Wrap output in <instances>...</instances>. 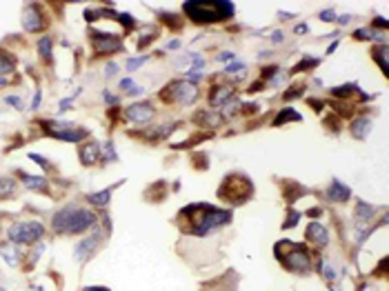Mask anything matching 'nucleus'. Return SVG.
I'll return each instance as SVG.
<instances>
[{
  "label": "nucleus",
  "instance_id": "obj_37",
  "mask_svg": "<svg viewBox=\"0 0 389 291\" xmlns=\"http://www.w3.org/2000/svg\"><path fill=\"white\" fill-rule=\"evenodd\" d=\"M240 69H245V63H240V60H236V63H229L225 67V73H236Z\"/></svg>",
  "mask_w": 389,
  "mask_h": 291
},
{
  "label": "nucleus",
  "instance_id": "obj_45",
  "mask_svg": "<svg viewBox=\"0 0 389 291\" xmlns=\"http://www.w3.org/2000/svg\"><path fill=\"white\" fill-rule=\"evenodd\" d=\"M5 100H7V103H9V105L18 107V109H20V107H23V100H20V96H18V98H16V96H7Z\"/></svg>",
  "mask_w": 389,
  "mask_h": 291
},
{
  "label": "nucleus",
  "instance_id": "obj_54",
  "mask_svg": "<svg viewBox=\"0 0 389 291\" xmlns=\"http://www.w3.org/2000/svg\"><path fill=\"white\" fill-rule=\"evenodd\" d=\"M7 83H9V80H5V78H0V87H5Z\"/></svg>",
  "mask_w": 389,
  "mask_h": 291
},
{
  "label": "nucleus",
  "instance_id": "obj_48",
  "mask_svg": "<svg viewBox=\"0 0 389 291\" xmlns=\"http://www.w3.org/2000/svg\"><path fill=\"white\" fill-rule=\"evenodd\" d=\"M38 105H40V91H36V96L31 100V109H38Z\"/></svg>",
  "mask_w": 389,
  "mask_h": 291
},
{
  "label": "nucleus",
  "instance_id": "obj_4",
  "mask_svg": "<svg viewBox=\"0 0 389 291\" xmlns=\"http://www.w3.org/2000/svg\"><path fill=\"white\" fill-rule=\"evenodd\" d=\"M274 256H276L280 265L291 274H309V269H312V254H309V249L305 245H300V242L280 240V242H276V247H274Z\"/></svg>",
  "mask_w": 389,
  "mask_h": 291
},
{
  "label": "nucleus",
  "instance_id": "obj_23",
  "mask_svg": "<svg viewBox=\"0 0 389 291\" xmlns=\"http://www.w3.org/2000/svg\"><path fill=\"white\" fill-rule=\"evenodd\" d=\"M372 56H374V60L378 63L380 71H383L385 76H389V65H387V43H385V45H378L376 49L372 51Z\"/></svg>",
  "mask_w": 389,
  "mask_h": 291
},
{
  "label": "nucleus",
  "instance_id": "obj_51",
  "mask_svg": "<svg viewBox=\"0 0 389 291\" xmlns=\"http://www.w3.org/2000/svg\"><path fill=\"white\" fill-rule=\"evenodd\" d=\"M138 93H143V87H133L131 91H127V96H138Z\"/></svg>",
  "mask_w": 389,
  "mask_h": 291
},
{
  "label": "nucleus",
  "instance_id": "obj_42",
  "mask_svg": "<svg viewBox=\"0 0 389 291\" xmlns=\"http://www.w3.org/2000/svg\"><path fill=\"white\" fill-rule=\"evenodd\" d=\"M116 71H118V65H116V63H109V65H107V69H105V73H107V78L116 76Z\"/></svg>",
  "mask_w": 389,
  "mask_h": 291
},
{
  "label": "nucleus",
  "instance_id": "obj_14",
  "mask_svg": "<svg viewBox=\"0 0 389 291\" xmlns=\"http://www.w3.org/2000/svg\"><path fill=\"white\" fill-rule=\"evenodd\" d=\"M231 98H234V89L229 85H216V87H211V91H209V105L211 107H223V105L229 103Z\"/></svg>",
  "mask_w": 389,
  "mask_h": 291
},
{
  "label": "nucleus",
  "instance_id": "obj_13",
  "mask_svg": "<svg viewBox=\"0 0 389 291\" xmlns=\"http://www.w3.org/2000/svg\"><path fill=\"white\" fill-rule=\"evenodd\" d=\"M305 236H307V240L318 247H325L327 242H329V234H327V229L320 225V222H309L305 229Z\"/></svg>",
  "mask_w": 389,
  "mask_h": 291
},
{
  "label": "nucleus",
  "instance_id": "obj_25",
  "mask_svg": "<svg viewBox=\"0 0 389 291\" xmlns=\"http://www.w3.org/2000/svg\"><path fill=\"white\" fill-rule=\"evenodd\" d=\"M13 69H16V56H11L9 51L0 49V76L11 73Z\"/></svg>",
  "mask_w": 389,
  "mask_h": 291
},
{
  "label": "nucleus",
  "instance_id": "obj_38",
  "mask_svg": "<svg viewBox=\"0 0 389 291\" xmlns=\"http://www.w3.org/2000/svg\"><path fill=\"white\" fill-rule=\"evenodd\" d=\"M29 158H31L33 162H38V165H43V169H51V165H49V160H45L43 156H38V153H29Z\"/></svg>",
  "mask_w": 389,
  "mask_h": 291
},
{
  "label": "nucleus",
  "instance_id": "obj_49",
  "mask_svg": "<svg viewBox=\"0 0 389 291\" xmlns=\"http://www.w3.org/2000/svg\"><path fill=\"white\" fill-rule=\"evenodd\" d=\"M165 49H180V40H171V43H167Z\"/></svg>",
  "mask_w": 389,
  "mask_h": 291
},
{
  "label": "nucleus",
  "instance_id": "obj_30",
  "mask_svg": "<svg viewBox=\"0 0 389 291\" xmlns=\"http://www.w3.org/2000/svg\"><path fill=\"white\" fill-rule=\"evenodd\" d=\"M303 91H305V85L303 83H296V85L289 87V89L283 93V100H294V98H298Z\"/></svg>",
  "mask_w": 389,
  "mask_h": 291
},
{
  "label": "nucleus",
  "instance_id": "obj_41",
  "mask_svg": "<svg viewBox=\"0 0 389 291\" xmlns=\"http://www.w3.org/2000/svg\"><path fill=\"white\" fill-rule=\"evenodd\" d=\"M307 103H309V105H312V107H314V109H316L318 113L323 111V107H325V103H323V100H314V98H309V100H307Z\"/></svg>",
  "mask_w": 389,
  "mask_h": 291
},
{
  "label": "nucleus",
  "instance_id": "obj_9",
  "mask_svg": "<svg viewBox=\"0 0 389 291\" xmlns=\"http://www.w3.org/2000/svg\"><path fill=\"white\" fill-rule=\"evenodd\" d=\"M91 47H93V51H96L98 56L123 51V43H120L118 36H113V33H105V31H96V29H91Z\"/></svg>",
  "mask_w": 389,
  "mask_h": 291
},
{
  "label": "nucleus",
  "instance_id": "obj_17",
  "mask_svg": "<svg viewBox=\"0 0 389 291\" xmlns=\"http://www.w3.org/2000/svg\"><path fill=\"white\" fill-rule=\"evenodd\" d=\"M193 123L205 125V127H209V129H216V127L223 125V118H220L218 113H211V111H198L196 116H193Z\"/></svg>",
  "mask_w": 389,
  "mask_h": 291
},
{
  "label": "nucleus",
  "instance_id": "obj_22",
  "mask_svg": "<svg viewBox=\"0 0 389 291\" xmlns=\"http://www.w3.org/2000/svg\"><path fill=\"white\" fill-rule=\"evenodd\" d=\"M334 98H340V100H345V98H352L354 93H358V85L356 83H347V85H340V87H334V89L329 91Z\"/></svg>",
  "mask_w": 389,
  "mask_h": 291
},
{
  "label": "nucleus",
  "instance_id": "obj_8",
  "mask_svg": "<svg viewBox=\"0 0 389 291\" xmlns=\"http://www.w3.org/2000/svg\"><path fill=\"white\" fill-rule=\"evenodd\" d=\"M43 127L49 136L65 140V143H80L89 136L87 129H71V123H43Z\"/></svg>",
  "mask_w": 389,
  "mask_h": 291
},
{
  "label": "nucleus",
  "instance_id": "obj_36",
  "mask_svg": "<svg viewBox=\"0 0 389 291\" xmlns=\"http://www.w3.org/2000/svg\"><path fill=\"white\" fill-rule=\"evenodd\" d=\"M318 18L325 20V23H332V20H336L338 16H336V11H334V9H325V11L318 13Z\"/></svg>",
  "mask_w": 389,
  "mask_h": 291
},
{
  "label": "nucleus",
  "instance_id": "obj_18",
  "mask_svg": "<svg viewBox=\"0 0 389 291\" xmlns=\"http://www.w3.org/2000/svg\"><path fill=\"white\" fill-rule=\"evenodd\" d=\"M372 131V120L369 118H356L352 123V136L358 138V140H365L367 136H369Z\"/></svg>",
  "mask_w": 389,
  "mask_h": 291
},
{
  "label": "nucleus",
  "instance_id": "obj_12",
  "mask_svg": "<svg viewBox=\"0 0 389 291\" xmlns=\"http://www.w3.org/2000/svg\"><path fill=\"white\" fill-rule=\"evenodd\" d=\"M103 242V231L100 229H96L89 238H85V240H80L78 245H76V260H85L87 256H91L93 251H96V247Z\"/></svg>",
  "mask_w": 389,
  "mask_h": 291
},
{
  "label": "nucleus",
  "instance_id": "obj_28",
  "mask_svg": "<svg viewBox=\"0 0 389 291\" xmlns=\"http://www.w3.org/2000/svg\"><path fill=\"white\" fill-rule=\"evenodd\" d=\"M51 47H53L51 38H40L38 40V53L45 58V63H51Z\"/></svg>",
  "mask_w": 389,
  "mask_h": 291
},
{
  "label": "nucleus",
  "instance_id": "obj_32",
  "mask_svg": "<svg viewBox=\"0 0 389 291\" xmlns=\"http://www.w3.org/2000/svg\"><path fill=\"white\" fill-rule=\"evenodd\" d=\"M100 151H103V158H105V162H113V160H118L116 151H113V143H111V140L105 145V149H100Z\"/></svg>",
  "mask_w": 389,
  "mask_h": 291
},
{
  "label": "nucleus",
  "instance_id": "obj_24",
  "mask_svg": "<svg viewBox=\"0 0 389 291\" xmlns=\"http://www.w3.org/2000/svg\"><path fill=\"white\" fill-rule=\"evenodd\" d=\"M374 214H376V207L367 205L365 200H356V218H358L360 222L372 220V218H374Z\"/></svg>",
  "mask_w": 389,
  "mask_h": 291
},
{
  "label": "nucleus",
  "instance_id": "obj_53",
  "mask_svg": "<svg viewBox=\"0 0 389 291\" xmlns=\"http://www.w3.org/2000/svg\"><path fill=\"white\" fill-rule=\"evenodd\" d=\"M83 291H109V289H107V287H87Z\"/></svg>",
  "mask_w": 389,
  "mask_h": 291
},
{
  "label": "nucleus",
  "instance_id": "obj_50",
  "mask_svg": "<svg viewBox=\"0 0 389 291\" xmlns=\"http://www.w3.org/2000/svg\"><path fill=\"white\" fill-rule=\"evenodd\" d=\"M294 31H296V33H307V31H309V27L303 23V25H296V29H294Z\"/></svg>",
  "mask_w": 389,
  "mask_h": 291
},
{
  "label": "nucleus",
  "instance_id": "obj_46",
  "mask_svg": "<svg viewBox=\"0 0 389 291\" xmlns=\"http://www.w3.org/2000/svg\"><path fill=\"white\" fill-rule=\"evenodd\" d=\"M285 40V33L283 31H274L271 33V43H276V45H280Z\"/></svg>",
  "mask_w": 389,
  "mask_h": 291
},
{
  "label": "nucleus",
  "instance_id": "obj_3",
  "mask_svg": "<svg viewBox=\"0 0 389 291\" xmlns=\"http://www.w3.org/2000/svg\"><path fill=\"white\" fill-rule=\"evenodd\" d=\"M93 225H96V216H93V211L83 209V207H76V205L63 207L60 211L53 214V218H51L53 231L60 234V236L83 234V231H87V229H91Z\"/></svg>",
  "mask_w": 389,
  "mask_h": 291
},
{
  "label": "nucleus",
  "instance_id": "obj_5",
  "mask_svg": "<svg viewBox=\"0 0 389 291\" xmlns=\"http://www.w3.org/2000/svg\"><path fill=\"white\" fill-rule=\"evenodd\" d=\"M254 196V182L245 173H229L218 189V198L231 205H243Z\"/></svg>",
  "mask_w": 389,
  "mask_h": 291
},
{
  "label": "nucleus",
  "instance_id": "obj_39",
  "mask_svg": "<svg viewBox=\"0 0 389 291\" xmlns=\"http://www.w3.org/2000/svg\"><path fill=\"white\" fill-rule=\"evenodd\" d=\"M133 87H136V85H133L131 78H123V80H120V89H123V91H131Z\"/></svg>",
  "mask_w": 389,
  "mask_h": 291
},
{
  "label": "nucleus",
  "instance_id": "obj_34",
  "mask_svg": "<svg viewBox=\"0 0 389 291\" xmlns=\"http://www.w3.org/2000/svg\"><path fill=\"white\" fill-rule=\"evenodd\" d=\"M0 251L5 254L3 258L7 260V265H9V267H16V265H18V258H16V254H13V251H9V249H7V247H3V249H0Z\"/></svg>",
  "mask_w": 389,
  "mask_h": 291
},
{
  "label": "nucleus",
  "instance_id": "obj_29",
  "mask_svg": "<svg viewBox=\"0 0 389 291\" xmlns=\"http://www.w3.org/2000/svg\"><path fill=\"white\" fill-rule=\"evenodd\" d=\"M160 18L165 20L167 25L171 27V29H180L183 27V23H180V18H178V13H169V11H160Z\"/></svg>",
  "mask_w": 389,
  "mask_h": 291
},
{
  "label": "nucleus",
  "instance_id": "obj_15",
  "mask_svg": "<svg viewBox=\"0 0 389 291\" xmlns=\"http://www.w3.org/2000/svg\"><path fill=\"white\" fill-rule=\"evenodd\" d=\"M327 198H329L332 202H347L352 198V191H349V187L345 185V182H340L334 178L332 180V185L327 187Z\"/></svg>",
  "mask_w": 389,
  "mask_h": 291
},
{
  "label": "nucleus",
  "instance_id": "obj_52",
  "mask_svg": "<svg viewBox=\"0 0 389 291\" xmlns=\"http://www.w3.org/2000/svg\"><path fill=\"white\" fill-rule=\"evenodd\" d=\"M338 45H340V43H338V40H336V43H332L329 47H327V53H334V51H336V49H338Z\"/></svg>",
  "mask_w": 389,
  "mask_h": 291
},
{
  "label": "nucleus",
  "instance_id": "obj_44",
  "mask_svg": "<svg viewBox=\"0 0 389 291\" xmlns=\"http://www.w3.org/2000/svg\"><path fill=\"white\" fill-rule=\"evenodd\" d=\"M103 96H105V103L118 105V96H113V93H109V91H103Z\"/></svg>",
  "mask_w": 389,
  "mask_h": 291
},
{
  "label": "nucleus",
  "instance_id": "obj_35",
  "mask_svg": "<svg viewBox=\"0 0 389 291\" xmlns=\"http://www.w3.org/2000/svg\"><path fill=\"white\" fill-rule=\"evenodd\" d=\"M147 60H149V58H147V56H143V58H131L129 63H127V69H129V71H133V69H138V67H143V65L147 63Z\"/></svg>",
  "mask_w": 389,
  "mask_h": 291
},
{
  "label": "nucleus",
  "instance_id": "obj_40",
  "mask_svg": "<svg viewBox=\"0 0 389 291\" xmlns=\"http://www.w3.org/2000/svg\"><path fill=\"white\" fill-rule=\"evenodd\" d=\"M234 58H236V56H234L231 51H223V53H218V56H216L218 63H227V60H234Z\"/></svg>",
  "mask_w": 389,
  "mask_h": 291
},
{
  "label": "nucleus",
  "instance_id": "obj_27",
  "mask_svg": "<svg viewBox=\"0 0 389 291\" xmlns=\"http://www.w3.org/2000/svg\"><path fill=\"white\" fill-rule=\"evenodd\" d=\"M320 63H323V60L320 58H314V56H305L303 60H300V63L294 67V73H298V71H307V69H314V67H318Z\"/></svg>",
  "mask_w": 389,
  "mask_h": 291
},
{
  "label": "nucleus",
  "instance_id": "obj_31",
  "mask_svg": "<svg viewBox=\"0 0 389 291\" xmlns=\"http://www.w3.org/2000/svg\"><path fill=\"white\" fill-rule=\"evenodd\" d=\"M300 218H303V214H300V211H294V209H291L289 216H287V222H283V229H291V227H296Z\"/></svg>",
  "mask_w": 389,
  "mask_h": 291
},
{
  "label": "nucleus",
  "instance_id": "obj_6",
  "mask_svg": "<svg viewBox=\"0 0 389 291\" xmlns=\"http://www.w3.org/2000/svg\"><path fill=\"white\" fill-rule=\"evenodd\" d=\"M160 98L167 103H180V105H191L198 98V87L189 83V80H173L160 91Z\"/></svg>",
  "mask_w": 389,
  "mask_h": 291
},
{
  "label": "nucleus",
  "instance_id": "obj_16",
  "mask_svg": "<svg viewBox=\"0 0 389 291\" xmlns=\"http://www.w3.org/2000/svg\"><path fill=\"white\" fill-rule=\"evenodd\" d=\"M78 156H80V162H83L85 167L96 165L98 158H100V145H98V143H93V140H91L89 145H85L83 149H80Z\"/></svg>",
  "mask_w": 389,
  "mask_h": 291
},
{
  "label": "nucleus",
  "instance_id": "obj_11",
  "mask_svg": "<svg viewBox=\"0 0 389 291\" xmlns=\"http://www.w3.org/2000/svg\"><path fill=\"white\" fill-rule=\"evenodd\" d=\"M153 113L156 111H153V107L149 103H136L125 109V118L131 120V123H138V125H147L153 118Z\"/></svg>",
  "mask_w": 389,
  "mask_h": 291
},
{
  "label": "nucleus",
  "instance_id": "obj_33",
  "mask_svg": "<svg viewBox=\"0 0 389 291\" xmlns=\"http://www.w3.org/2000/svg\"><path fill=\"white\" fill-rule=\"evenodd\" d=\"M116 20H118V23H123V27H127V31L136 27V20H133L129 13H116Z\"/></svg>",
  "mask_w": 389,
  "mask_h": 291
},
{
  "label": "nucleus",
  "instance_id": "obj_10",
  "mask_svg": "<svg viewBox=\"0 0 389 291\" xmlns=\"http://www.w3.org/2000/svg\"><path fill=\"white\" fill-rule=\"evenodd\" d=\"M23 27L25 31H43L45 29V16L40 5H27L23 9Z\"/></svg>",
  "mask_w": 389,
  "mask_h": 291
},
{
  "label": "nucleus",
  "instance_id": "obj_2",
  "mask_svg": "<svg viewBox=\"0 0 389 291\" xmlns=\"http://www.w3.org/2000/svg\"><path fill=\"white\" fill-rule=\"evenodd\" d=\"M183 11L196 25H213L229 20L236 9H234V3H227V0H187Z\"/></svg>",
  "mask_w": 389,
  "mask_h": 291
},
{
  "label": "nucleus",
  "instance_id": "obj_43",
  "mask_svg": "<svg viewBox=\"0 0 389 291\" xmlns=\"http://www.w3.org/2000/svg\"><path fill=\"white\" fill-rule=\"evenodd\" d=\"M374 27H378V29H387V20L385 18H374L372 29H374Z\"/></svg>",
  "mask_w": 389,
  "mask_h": 291
},
{
  "label": "nucleus",
  "instance_id": "obj_20",
  "mask_svg": "<svg viewBox=\"0 0 389 291\" xmlns=\"http://www.w3.org/2000/svg\"><path fill=\"white\" fill-rule=\"evenodd\" d=\"M18 176H20V180H23V185H25L27 189H36V191H47V185H49V182H47L45 178H33V176H27V173H23V171H20Z\"/></svg>",
  "mask_w": 389,
  "mask_h": 291
},
{
  "label": "nucleus",
  "instance_id": "obj_47",
  "mask_svg": "<svg viewBox=\"0 0 389 291\" xmlns=\"http://www.w3.org/2000/svg\"><path fill=\"white\" fill-rule=\"evenodd\" d=\"M349 20H352V16H349V13H345V16L336 18V23H338V25H347V23H349Z\"/></svg>",
  "mask_w": 389,
  "mask_h": 291
},
{
  "label": "nucleus",
  "instance_id": "obj_26",
  "mask_svg": "<svg viewBox=\"0 0 389 291\" xmlns=\"http://www.w3.org/2000/svg\"><path fill=\"white\" fill-rule=\"evenodd\" d=\"M13 193H16V180L0 178V200H3V198H11Z\"/></svg>",
  "mask_w": 389,
  "mask_h": 291
},
{
  "label": "nucleus",
  "instance_id": "obj_7",
  "mask_svg": "<svg viewBox=\"0 0 389 291\" xmlns=\"http://www.w3.org/2000/svg\"><path fill=\"white\" fill-rule=\"evenodd\" d=\"M43 236H45V227L36 220L13 222L9 227V240L13 245H31V242H38Z\"/></svg>",
  "mask_w": 389,
  "mask_h": 291
},
{
  "label": "nucleus",
  "instance_id": "obj_21",
  "mask_svg": "<svg viewBox=\"0 0 389 291\" xmlns=\"http://www.w3.org/2000/svg\"><path fill=\"white\" fill-rule=\"evenodd\" d=\"M298 123V120H303V116L296 111V109H283V111H278V116L274 118V127H280V125H285V123Z\"/></svg>",
  "mask_w": 389,
  "mask_h": 291
},
{
  "label": "nucleus",
  "instance_id": "obj_19",
  "mask_svg": "<svg viewBox=\"0 0 389 291\" xmlns=\"http://www.w3.org/2000/svg\"><path fill=\"white\" fill-rule=\"evenodd\" d=\"M116 187L118 185H113L111 189H105V191H98V193H89L87 196V202H91V205H96V207H107L109 205V200H111V191Z\"/></svg>",
  "mask_w": 389,
  "mask_h": 291
},
{
  "label": "nucleus",
  "instance_id": "obj_55",
  "mask_svg": "<svg viewBox=\"0 0 389 291\" xmlns=\"http://www.w3.org/2000/svg\"><path fill=\"white\" fill-rule=\"evenodd\" d=\"M0 291H5V289H0Z\"/></svg>",
  "mask_w": 389,
  "mask_h": 291
},
{
  "label": "nucleus",
  "instance_id": "obj_1",
  "mask_svg": "<svg viewBox=\"0 0 389 291\" xmlns=\"http://www.w3.org/2000/svg\"><path fill=\"white\" fill-rule=\"evenodd\" d=\"M178 218L183 222H189V227H185V234L193 236H207L209 231L218 227H225L231 222V211L227 209H216L209 202H191L180 209Z\"/></svg>",
  "mask_w": 389,
  "mask_h": 291
}]
</instances>
